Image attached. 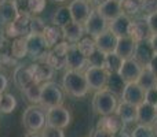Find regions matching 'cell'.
<instances>
[{
    "label": "cell",
    "instance_id": "cell-1",
    "mask_svg": "<svg viewBox=\"0 0 157 137\" xmlns=\"http://www.w3.org/2000/svg\"><path fill=\"white\" fill-rule=\"evenodd\" d=\"M62 89L65 93L72 97H84L87 96L90 88L87 84L84 71L68 70L62 77Z\"/></svg>",
    "mask_w": 157,
    "mask_h": 137
},
{
    "label": "cell",
    "instance_id": "cell-2",
    "mask_svg": "<svg viewBox=\"0 0 157 137\" xmlns=\"http://www.w3.org/2000/svg\"><path fill=\"white\" fill-rule=\"evenodd\" d=\"M119 96L112 93L108 89L97 91L92 97V110L98 115H110L116 113V108L119 106Z\"/></svg>",
    "mask_w": 157,
    "mask_h": 137
},
{
    "label": "cell",
    "instance_id": "cell-3",
    "mask_svg": "<svg viewBox=\"0 0 157 137\" xmlns=\"http://www.w3.org/2000/svg\"><path fill=\"white\" fill-rule=\"evenodd\" d=\"M65 100V93L61 85L54 81H47L41 84V95H40V106L43 108H51L55 106H62Z\"/></svg>",
    "mask_w": 157,
    "mask_h": 137
},
{
    "label": "cell",
    "instance_id": "cell-4",
    "mask_svg": "<svg viewBox=\"0 0 157 137\" xmlns=\"http://www.w3.org/2000/svg\"><path fill=\"white\" fill-rule=\"evenodd\" d=\"M22 125L28 132H41L46 126V110L37 104L29 106L22 114Z\"/></svg>",
    "mask_w": 157,
    "mask_h": 137
},
{
    "label": "cell",
    "instance_id": "cell-5",
    "mask_svg": "<svg viewBox=\"0 0 157 137\" xmlns=\"http://www.w3.org/2000/svg\"><path fill=\"white\" fill-rule=\"evenodd\" d=\"M72 114L63 106H55V107L46 110V125L58 129H65L71 125Z\"/></svg>",
    "mask_w": 157,
    "mask_h": 137
},
{
    "label": "cell",
    "instance_id": "cell-6",
    "mask_svg": "<svg viewBox=\"0 0 157 137\" xmlns=\"http://www.w3.org/2000/svg\"><path fill=\"white\" fill-rule=\"evenodd\" d=\"M28 56L35 62H46L48 55L50 47L47 45L46 40L41 34H28Z\"/></svg>",
    "mask_w": 157,
    "mask_h": 137
},
{
    "label": "cell",
    "instance_id": "cell-7",
    "mask_svg": "<svg viewBox=\"0 0 157 137\" xmlns=\"http://www.w3.org/2000/svg\"><path fill=\"white\" fill-rule=\"evenodd\" d=\"M69 47H71V43L62 40L57 45L50 48L48 55L46 58V63L54 70H62L63 67H66V54H68Z\"/></svg>",
    "mask_w": 157,
    "mask_h": 137
},
{
    "label": "cell",
    "instance_id": "cell-8",
    "mask_svg": "<svg viewBox=\"0 0 157 137\" xmlns=\"http://www.w3.org/2000/svg\"><path fill=\"white\" fill-rule=\"evenodd\" d=\"M84 75H86L88 88L92 91H101L105 89L106 82H108V75L109 73L103 67H95V66H87L84 70Z\"/></svg>",
    "mask_w": 157,
    "mask_h": 137
},
{
    "label": "cell",
    "instance_id": "cell-9",
    "mask_svg": "<svg viewBox=\"0 0 157 137\" xmlns=\"http://www.w3.org/2000/svg\"><path fill=\"white\" fill-rule=\"evenodd\" d=\"M108 27H109V22L98 13L97 8H94L91 11L88 19L84 22V30H86V33L94 38L97 36H99L101 33H103L105 30H108Z\"/></svg>",
    "mask_w": 157,
    "mask_h": 137
},
{
    "label": "cell",
    "instance_id": "cell-10",
    "mask_svg": "<svg viewBox=\"0 0 157 137\" xmlns=\"http://www.w3.org/2000/svg\"><path fill=\"white\" fill-rule=\"evenodd\" d=\"M29 22L30 15H18V18L6 27V36L8 38L25 37L29 34Z\"/></svg>",
    "mask_w": 157,
    "mask_h": 137
},
{
    "label": "cell",
    "instance_id": "cell-11",
    "mask_svg": "<svg viewBox=\"0 0 157 137\" xmlns=\"http://www.w3.org/2000/svg\"><path fill=\"white\" fill-rule=\"evenodd\" d=\"M68 7L71 11L72 21L81 25H84V22L88 19L90 14L92 11L90 2H87V0H72Z\"/></svg>",
    "mask_w": 157,
    "mask_h": 137
},
{
    "label": "cell",
    "instance_id": "cell-12",
    "mask_svg": "<svg viewBox=\"0 0 157 137\" xmlns=\"http://www.w3.org/2000/svg\"><path fill=\"white\" fill-rule=\"evenodd\" d=\"M88 66V59L81 54V51L77 48L76 44H71L66 54V67L69 70H77V71H84Z\"/></svg>",
    "mask_w": 157,
    "mask_h": 137
},
{
    "label": "cell",
    "instance_id": "cell-13",
    "mask_svg": "<svg viewBox=\"0 0 157 137\" xmlns=\"http://www.w3.org/2000/svg\"><path fill=\"white\" fill-rule=\"evenodd\" d=\"M121 100L138 107L139 104H142L145 102V91L136 84V81L127 82L124 91L121 93Z\"/></svg>",
    "mask_w": 157,
    "mask_h": 137
},
{
    "label": "cell",
    "instance_id": "cell-14",
    "mask_svg": "<svg viewBox=\"0 0 157 137\" xmlns=\"http://www.w3.org/2000/svg\"><path fill=\"white\" fill-rule=\"evenodd\" d=\"M153 56H155V51H153L149 40L136 41L132 59H135L142 67H147V65L150 63V60H152Z\"/></svg>",
    "mask_w": 157,
    "mask_h": 137
},
{
    "label": "cell",
    "instance_id": "cell-15",
    "mask_svg": "<svg viewBox=\"0 0 157 137\" xmlns=\"http://www.w3.org/2000/svg\"><path fill=\"white\" fill-rule=\"evenodd\" d=\"M142 70H144V67H142L135 59L130 58V59L123 60L121 67L119 70V74L121 75L125 82H134V81L138 80Z\"/></svg>",
    "mask_w": 157,
    "mask_h": 137
},
{
    "label": "cell",
    "instance_id": "cell-16",
    "mask_svg": "<svg viewBox=\"0 0 157 137\" xmlns=\"http://www.w3.org/2000/svg\"><path fill=\"white\" fill-rule=\"evenodd\" d=\"M94 40H95V45H97L98 51L103 52V54H110V52H114V49H116L119 37L108 29L103 33H101L99 36H97Z\"/></svg>",
    "mask_w": 157,
    "mask_h": 137
},
{
    "label": "cell",
    "instance_id": "cell-17",
    "mask_svg": "<svg viewBox=\"0 0 157 137\" xmlns=\"http://www.w3.org/2000/svg\"><path fill=\"white\" fill-rule=\"evenodd\" d=\"M13 81H14L17 88H19L21 91L26 89L28 86L32 85V84H36L35 80H33L32 73H30L29 65L28 66H22V65L17 66L13 71Z\"/></svg>",
    "mask_w": 157,
    "mask_h": 137
},
{
    "label": "cell",
    "instance_id": "cell-18",
    "mask_svg": "<svg viewBox=\"0 0 157 137\" xmlns=\"http://www.w3.org/2000/svg\"><path fill=\"white\" fill-rule=\"evenodd\" d=\"M29 69L36 84H43V82H47V81H51L55 71L46 62H35L32 65H29Z\"/></svg>",
    "mask_w": 157,
    "mask_h": 137
},
{
    "label": "cell",
    "instance_id": "cell-19",
    "mask_svg": "<svg viewBox=\"0 0 157 137\" xmlns=\"http://www.w3.org/2000/svg\"><path fill=\"white\" fill-rule=\"evenodd\" d=\"M131 21L132 19L130 18L125 14H121L117 18H114L113 21L109 22V27L108 29L110 30L113 34H116L117 37H127L130 36V26H131Z\"/></svg>",
    "mask_w": 157,
    "mask_h": 137
},
{
    "label": "cell",
    "instance_id": "cell-20",
    "mask_svg": "<svg viewBox=\"0 0 157 137\" xmlns=\"http://www.w3.org/2000/svg\"><path fill=\"white\" fill-rule=\"evenodd\" d=\"M116 114L117 117L120 118V121L123 122V125H130V124H134L136 122V114H138V107L134 104H130L127 102H123L119 103L116 108Z\"/></svg>",
    "mask_w": 157,
    "mask_h": 137
},
{
    "label": "cell",
    "instance_id": "cell-21",
    "mask_svg": "<svg viewBox=\"0 0 157 137\" xmlns=\"http://www.w3.org/2000/svg\"><path fill=\"white\" fill-rule=\"evenodd\" d=\"M136 122L142 125H156L157 122V113L156 106H152L149 103L144 102L138 106V114H136Z\"/></svg>",
    "mask_w": 157,
    "mask_h": 137
},
{
    "label": "cell",
    "instance_id": "cell-22",
    "mask_svg": "<svg viewBox=\"0 0 157 137\" xmlns=\"http://www.w3.org/2000/svg\"><path fill=\"white\" fill-rule=\"evenodd\" d=\"M19 13L13 0H0V25L7 26L18 18Z\"/></svg>",
    "mask_w": 157,
    "mask_h": 137
},
{
    "label": "cell",
    "instance_id": "cell-23",
    "mask_svg": "<svg viewBox=\"0 0 157 137\" xmlns=\"http://www.w3.org/2000/svg\"><path fill=\"white\" fill-rule=\"evenodd\" d=\"M150 36H152V32L149 29L146 18L131 21V26H130L131 38H134L135 41H141V40H149Z\"/></svg>",
    "mask_w": 157,
    "mask_h": 137
},
{
    "label": "cell",
    "instance_id": "cell-24",
    "mask_svg": "<svg viewBox=\"0 0 157 137\" xmlns=\"http://www.w3.org/2000/svg\"><path fill=\"white\" fill-rule=\"evenodd\" d=\"M123 128H124V125H123V122L120 121V118L116 115V114L102 115L97 124V129L105 130V132L112 133V135H116V133L120 132Z\"/></svg>",
    "mask_w": 157,
    "mask_h": 137
},
{
    "label": "cell",
    "instance_id": "cell-25",
    "mask_svg": "<svg viewBox=\"0 0 157 137\" xmlns=\"http://www.w3.org/2000/svg\"><path fill=\"white\" fill-rule=\"evenodd\" d=\"M62 33H63V40H66L71 44H76L84 37L86 30H84V25L72 21L68 25L62 26Z\"/></svg>",
    "mask_w": 157,
    "mask_h": 137
},
{
    "label": "cell",
    "instance_id": "cell-26",
    "mask_svg": "<svg viewBox=\"0 0 157 137\" xmlns=\"http://www.w3.org/2000/svg\"><path fill=\"white\" fill-rule=\"evenodd\" d=\"M97 11L108 22L113 21L114 18H117L119 15H121L123 14L121 4H120V2H117V0H108V2H105L103 4L98 5Z\"/></svg>",
    "mask_w": 157,
    "mask_h": 137
},
{
    "label": "cell",
    "instance_id": "cell-27",
    "mask_svg": "<svg viewBox=\"0 0 157 137\" xmlns=\"http://www.w3.org/2000/svg\"><path fill=\"white\" fill-rule=\"evenodd\" d=\"M135 44H136V41L134 40V38H131L130 36H127V37H120L119 40H117V45H116L114 52H116L121 59H130V58H132L134 51H135Z\"/></svg>",
    "mask_w": 157,
    "mask_h": 137
},
{
    "label": "cell",
    "instance_id": "cell-28",
    "mask_svg": "<svg viewBox=\"0 0 157 137\" xmlns=\"http://www.w3.org/2000/svg\"><path fill=\"white\" fill-rule=\"evenodd\" d=\"M41 36L44 37V40H46L47 45H48L50 48H52L54 45H57L58 43H61V41L63 40L62 27L57 26V25H54V23L47 25Z\"/></svg>",
    "mask_w": 157,
    "mask_h": 137
},
{
    "label": "cell",
    "instance_id": "cell-29",
    "mask_svg": "<svg viewBox=\"0 0 157 137\" xmlns=\"http://www.w3.org/2000/svg\"><path fill=\"white\" fill-rule=\"evenodd\" d=\"M10 51H11V56H13L15 60L24 59L25 56H28V41H26V36H25V37L13 38V41L10 43Z\"/></svg>",
    "mask_w": 157,
    "mask_h": 137
},
{
    "label": "cell",
    "instance_id": "cell-30",
    "mask_svg": "<svg viewBox=\"0 0 157 137\" xmlns=\"http://www.w3.org/2000/svg\"><path fill=\"white\" fill-rule=\"evenodd\" d=\"M125 81L123 80V77L119 74V73H110L108 75V82H106L105 88L108 91H110L112 93H114L116 96H121L123 91L125 88Z\"/></svg>",
    "mask_w": 157,
    "mask_h": 137
},
{
    "label": "cell",
    "instance_id": "cell-31",
    "mask_svg": "<svg viewBox=\"0 0 157 137\" xmlns=\"http://www.w3.org/2000/svg\"><path fill=\"white\" fill-rule=\"evenodd\" d=\"M136 84H138V85L141 86L144 91H147V89L155 88V86H156L157 77L147 67H144L142 73L139 74L138 80H136Z\"/></svg>",
    "mask_w": 157,
    "mask_h": 137
},
{
    "label": "cell",
    "instance_id": "cell-32",
    "mask_svg": "<svg viewBox=\"0 0 157 137\" xmlns=\"http://www.w3.org/2000/svg\"><path fill=\"white\" fill-rule=\"evenodd\" d=\"M69 22H72V15L68 5H62V7L57 8L54 15H52V23L62 27L65 25H68Z\"/></svg>",
    "mask_w": 157,
    "mask_h": 137
},
{
    "label": "cell",
    "instance_id": "cell-33",
    "mask_svg": "<svg viewBox=\"0 0 157 137\" xmlns=\"http://www.w3.org/2000/svg\"><path fill=\"white\" fill-rule=\"evenodd\" d=\"M121 58L116 54V52H110V54H106L105 55V65H103V69L110 74V73H119L120 67H121V63H123Z\"/></svg>",
    "mask_w": 157,
    "mask_h": 137
},
{
    "label": "cell",
    "instance_id": "cell-34",
    "mask_svg": "<svg viewBox=\"0 0 157 137\" xmlns=\"http://www.w3.org/2000/svg\"><path fill=\"white\" fill-rule=\"evenodd\" d=\"M17 107V99L13 93L4 92L0 97V113L3 114H10L15 110Z\"/></svg>",
    "mask_w": 157,
    "mask_h": 137
},
{
    "label": "cell",
    "instance_id": "cell-35",
    "mask_svg": "<svg viewBox=\"0 0 157 137\" xmlns=\"http://www.w3.org/2000/svg\"><path fill=\"white\" fill-rule=\"evenodd\" d=\"M76 45H77V48L81 51V54L87 58H88L90 55H92V52L97 49L95 40H94V37H91V36H84L78 43H76Z\"/></svg>",
    "mask_w": 157,
    "mask_h": 137
},
{
    "label": "cell",
    "instance_id": "cell-36",
    "mask_svg": "<svg viewBox=\"0 0 157 137\" xmlns=\"http://www.w3.org/2000/svg\"><path fill=\"white\" fill-rule=\"evenodd\" d=\"M24 95L32 104H40V95H41V84H32L26 89H24Z\"/></svg>",
    "mask_w": 157,
    "mask_h": 137
},
{
    "label": "cell",
    "instance_id": "cell-37",
    "mask_svg": "<svg viewBox=\"0 0 157 137\" xmlns=\"http://www.w3.org/2000/svg\"><path fill=\"white\" fill-rule=\"evenodd\" d=\"M121 4L123 14L125 15H136L141 11V0H123L120 2Z\"/></svg>",
    "mask_w": 157,
    "mask_h": 137
},
{
    "label": "cell",
    "instance_id": "cell-38",
    "mask_svg": "<svg viewBox=\"0 0 157 137\" xmlns=\"http://www.w3.org/2000/svg\"><path fill=\"white\" fill-rule=\"evenodd\" d=\"M46 22L37 15L30 16L29 22V34H43L44 29H46Z\"/></svg>",
    "mask_w": 157,
    "mask_h": 137
},
{
    "label": "cell",
    "instance_id": "cell-39",
    "mask_svg": "<svg viewBox=\"0 0 157 137\" xmlns=\"http://www.w3.org/2000/svg\"><path fill=\"white\" fill-rule=\"evenodd\" d=\"M131 136L132 137H156L153 126H150V125H142V124H138L134 128V130L131 132Z\"/></svg>",
    "mask_w": 157,
    "mask_h": 137
},
{
    "label": "cell",
    "instance_id": "cell-40",
    "mask_svg": "<svg viewBox=\"0 0 157 137\" xmlns=\"http://www.w3.org/2000/svg\"><path fill=\"white\" fill-rule=\"evenodd\" d=\"M105 55L103 52L95 49L92 52V55H90L87 59H88V66H95V67H103L105 65Z\"/></svg>",
    "mask_w": 157,
    "mask_h": 137
},
{
    "label": "cell",
    "instance_id": "cell-41",
    "mask_svg": "<svg viewBox=\"0 0 157 137\" xmlns=\"http://www.w3.org/2000/svg\"><path fill=\"white\" fill-rule=\"evenodd\" d=\"M46 8V0H29V14L30 15H39Z\"/></svg>",
    "mask_w": 157,
    "mask_h": 137
},
{
    "label": "cell",
    "instance_id": "cell-42",
    "mask_svg": "<svg viewBox=\"0 0 157 137\" xmlns=\"http://www.w3.org/2000/svg\"><path fill=\"white\" fill-rule=\"evenodd\" d=\"M43 137H65L63 129H58V128H51V126H44L41 130Z\"/></svg>",
    "mask_w": 157,
    "mask_h": 137
},
{
    "label": "cell",
    "instance_id": "cell-43",
    "mask_svg": "<svg viewBox=\"0 0 157 137\" xmlns=\"http://www.w3.org/2000/svg\"><path fill=\"white\" fill-rule=\"evenodd\" d=\"M141 11L152 14L157 11V0H141Z\"/></svg>",
    "mask_w": 157,
    "mask_h": 137
},
{
    "label": "cell",
    "instance_id": "cell-44",
    "mask_svg": "<svg viewBox=\"0 0 157 137\" xmlns=\"http://www.w3.org/2000/svg\"><path fill=\"white\" fill-rule=\"evenodd\" d=\"M18 10L19 15H30L29 14V0H13ZM32 16V15H30Z\"/></svg>",
    "mask_w": 157,
    "mask_h": 137
},
{
    "label": "cell",
    "instance_id": "cell-45",
    "mask_svg": "<svg viewBox=\"0 0 157 137\" xmlns=\"http://www.w3.org/2000/svg\"><path fill=\"white\" fill-rule=\"evenodd\" d=\"M145 102L149 103L152 106L157 104V88H150L147 91H145Z\"/></svg>",
    "mask_w": 157,
    "mask_h": 137
},
{
    "label": "cell",
    "instance_id": "cell-46",
    "mask_svg": "<svg viewBox=\"0 0 157 137\" xmlns=\"http://www.w3.org/2000/svg\"><path fill=\"white\" fill-rule=\"evenodd\" d=\"M146 21H147V25H149V29L152 32V34H157V11L152 14H147Z\"/></svg>",
    "mask_w": 157,
    "mask_h": 137
},
{
    "label": "cell",
    "instance_id": "cell-47",
    "mask_svg": "<svg viewBox=\"0 0 157 137\" xmlns=\"http://www.w3.org/2000/svg\"><path fill=\"white\" fill-rule=\"evenodd\" d=\"M7 86H8V78H7V75H6L4 73L0 71V92H2V93H4L6 89H7Z\"/></svg>",
    "mask_w": 157,
    "mask_h": 137
},
{
    "label": "cell",
    "instance_id": "cell-48",
    "mask_svg": "<svg viewBox=\"0 0 157 137\" xmlns=\"http://www.w3.org/2000/svg\"><path fill=\"white\" fill-rule=\"evenodd\" d=\"M90 137H114V135H112V133H108L105 132V130H101V129H97L95 128V130L91 133V136Z\"/></svg>",
    "mask_w": 157,
    "mask_h": 137
},
{
    "label": "cell",
    "instance_id": "cell-49",
    "mask_svg": "<svg viewBox=\"0 0 157 137\" xmlns=\"http://www.w3.org/2000/svg\"><path fill=\"white\" fill-rule=\"evenodd\" d=\"M147 69L150 70V71L153 73V74L157 77V54H155V56L152 58V60H150V63L147 65Z\"/></svg>",
    "mask_w": 157,
    "mask_h": 137
},
{
    "label": "cell",
    "instance_id": "cell-50",
    "mask_svg": "<svg viewBox=\"0 0 157 137\" xmlns=\"http://www.w3.org/2000/svg\"><path fill=\"white\" fill-rule=\"evenodd\" d=\"M149 43H150V45H152L155 54H157V34H152V36H150V37H149Z\"/></svg>",
    "mask_w": 157,
    "mask_h": 137
},
{
    "label": "cell",
    "instance_id": "cell-51",
    "mask_svg": "<svg viewBox=\"0 0 157 137\" xmlns=\"http://www.w3.org/2000/svg\"><path fill=\"white\" fill-rule=\"evenodd\" d=\"M114 137H132V136H131V133H128L127 130H125V128H123L120 132H117L116 135H114Z\"/></svg>",
    "mask_w": 157,
    "mask_h": 137
},
{
    "label": "cell",
    "instance_id": "cell-52",
    "mask_svg": "<svg viewBox=\"0 0 157 137\" xmlns=\"http://www.w3.org/2000/svg\"><path fill=\"white\" fill-rule=\"evenodd\" d=\"M25 137H43V135H41V132H28Z\"/></svg>",
    "mask_w": 157,
    "mask_h": 137
},
{
    "label": "cell",
    "instance_id": "cell-53",
    "mask_svg": "<svg viewBox=\"0 0 157 137\" xmlns=\"http://www.w3.org/2000/svg\"><path fill=\"white\" fill-rule=\"evenodd\" d=\"M105 2H108V0H90V3H91L92 5H95V7H98V5L103 4Z\"/></svg>",
    "mask_w": 157,
    "mask_h": 137
},
{
    "label": "cell",
    "instance_id": "cell-54",
    "mask_svg": "<svg viewBox=\"0 0 157 137\" xmlns=\"http://www.w3.org/2000/svg\"><path fill=\"white\" fill-rule=\"evenodd\" d=\"M153 129H155V135L157 137V122H156V125H153Z\"/></svg>",
    "mask_w": 157,
    "mask_h": 137
},
{
    "label": "cell",
    "instance_id": "cell-55",
    "mask_svg": "<svg viewBox=\"0 0 157 137\" xmlns=\"http://www.w3.org/2000/svg\"><path fill=\"white\" fill-rule=\"evenodd\" d=\"M52 2H55V3H63V2H66V0H52Z\"/></svg>",
    "mask_w": 157,
    "mask_h": 137
},
{
    "label": "cell",
    "instance_id": "cell-56",
    "mask_svg": "<svg viewBox=\"0 0 157 137\" xmlns=\"http://www.w3.org/2000/svg\"><path fill=\"white\" fill-rule=\"evenodd\" d=\"M0 67H2V59H0Z\"/></svg>",
    "mask_w": 157,
    "mask_h": 137
},
{
    "label": "cell",
    "instance_id": "cell-57",
    "mask_svg": "<svg viewBox=\"0 0 157 137\" xmlns=\"http://www.w3.org/2000/svg\"><path fill=\"white\" fill-rule=\"evenodd\" d=\"M156 113H157V104H156Z\"/></svg>",
    "mask_w": 157,
    "mask_h": 137
},
{
    "label": "cell",
    "instance_id": "cell-58",
    "mask_svg": "<svg viewBox=\"0 0 157 137\" xmlns=\"http://www.w3.org/2000/svg\"><path fill=\"white\" fill-rule=\"evenodd\" d=\"M117 2H123V0H117Z\"/></svg>",
    "mask_w": 157,
    "mask_h": 137
},
{
    "label": "cell",
    "instance_id": "cell-59",
    "mask_svg": "<svg viewBox=\"0 0 157 137\" xmlns=\"http://www.w3.org/2000/svg\"><path fill=\"white\" fill-rule=\"evenodd\" d=\"M156 88H157V84H156Z\"/></svg>",
    "mask_w": 157,
    "mask_h": 137
},
{
    "label": "cell",
    "instance_id": "cell-60",
    "mask_svg": "<svg viewBox=\"0 0 157 137\" xmlns=\"http://www.w3.org/2000/svg\"><path fill=\"white\" fill-rule=\"evenodd\" d=\"M87 2H90V0H87Z\"/></svg>",
    "mask_w": 157,
    "mask_h": 137
}]
</instances>
